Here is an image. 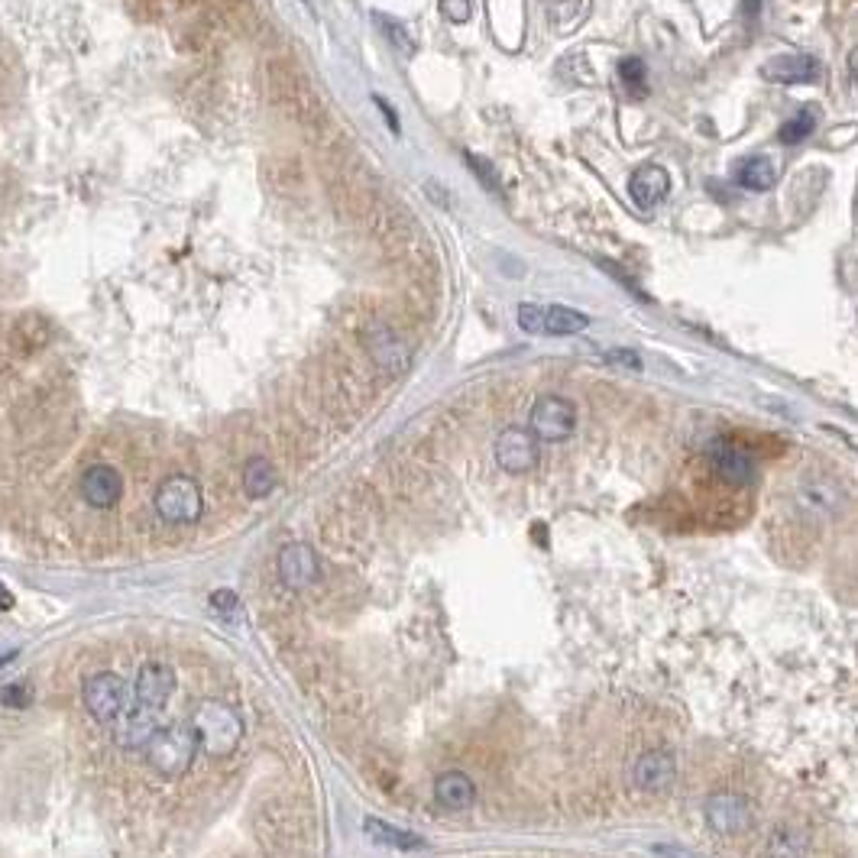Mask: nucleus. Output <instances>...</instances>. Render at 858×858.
<instances>
[{"instance_id": "473e14b6", "label": "nucleus", "mask_w": 858, "mask_h": 858, "mask_svg": "<svg viewBox=\"0 0 858 858\" xmlns=\"http://www.w3.org/2000/svg\"><path fill=\"white\" fill-rule=\"evenodd\" d=\"M849 85H852V98L858 101V46L849 52Z\"/></svg>"}, {"instance_id": "9b49d317", "label": "nucleus", "mask_w": 858, "mask_h": 858, "mask_svg": "<svg viewBox=\"0 0 858 858\" xmlns=\"http://www.w3.org/2000/svg\"><path fill=\"white\" fill-rule=\"evenodd\" d=\"M820 75L823 62L810 52H787V56H774L761 65V78L771 85H816Z\"/></svg>"}, {"instance_id": "9d476101", "label": "nucleus", "mask_w": 858, "mask_h": 858, "mask_svg": "<svg viewBox=\"0 0 858 858\" xmlns=\"http://www.w3.org/2000/svg\"><path fill=\"white\" fill-rule=\"evenodd\" d=\"M632 781L642 794H667L677 784V758L667 748H651V752L638 755Z\"/></svg>"}, {"instance_id": "0eeeda50", "label": "nucleus", "mask_w": 858, "mask_h": 858, "mask_svg": "<svg viewBox=\"0 0 858 858\" xmlns=\"http://www.w3.org/2000/svg\"><path fill=\"white\" fill-rule=\"evenodd\" d=\"M363 347L370 353V360L389 376H402L412 366V347L405 344V337L396 334L386 324H373L363 334Z\"/></svg>"}, {"instance_id": "423d86ee", "label": "nucleus", "mask_w": 858, "mask_h": 858, "mask_svg": "<svg viewBox=\"0 0 858 858\" xmlns=\"http://www.w3.org/2000/svg\"><path fill=\"white\" fill-rule=\"evenodd\" d=\"M577 431V405L564 396H541L531 405V434L538 441L561 444Z\"/></svg>"}, {"instance_id": "f03ea898", "label": "nucleus", "mask_w": 858, "mask_h": 858, "mask_svg": "<svg viewBox=\"0 0 858 858\" xmlns=\"http://www.w3.org/2000/svg\"><path fill=\"white\" fill-rule=\"evenodd\" d=\"M198 752L201 748L192 726H162L156 732V739L146 745V761L162 778H182L195 765Z\"/></svg>"}, {"instance_id": "f3484780", "label": "nucleus", "mask_w": 858, "mask_h": 858, "mask_svg": "<svg viewBox=\"0 0 858 858\" xmlns=\"http://www.w3.org/2000/svg\"><path fill=\"white\" fill-rule=\"evenodd\" d=\"M629 195L638 208H645V211L655 208V204H661L667 195H671V175H667V169L655 166V162L638 166L629 179Z\"/></svg>"}, {"instance_id": "c756f323", "label": "nucleus", "mask_w": 858, "mask_h": 858, "mask_svg": "<svg viewBox=\"0 0 858 858\" xmlns=\"http://www.w3.org/2000/svg\"><path fill=\"white\" fill-rule=\"evenodd\" d=\"M467 166L480 175V182L489 188V192H499V175H496V169L489 166L486 159H480V156H473V153H467Z\"/></svg>"}, {"instance_id": "dca6fc26", "label": "nucleus", "mask_w": 858, "mask_h": 858, "mask_svg": "<svg viewBox=\"0 0 858 858\" xmlns=\"http://www.w3.org/2000/svg\"><path fill=\"white\" fill-rule=\"evenodd\" d=\"M175 690V671L162 661H149L136 674V700L149 710H162Z\"/></svg>"}, {"instance_id": "cd10ccee", "label": "nucleus", "mask_w": 858, "mask_h": 858, "mask_svg": "<svg viewBox=\"0 0 858 858\" xmlns=\"http://www.w3.org/2000/svg\"><path fill=\"white\" fill-rule=\"evenodd\" d=\"M211 609L221 619H240V596L234 590H214L211 593Z\"/></svg>"}, {"instance_id": "f257e3e1", "label": "nucleus", "mask_w": 858, "mask_h": 858, "mask_svg": "<svg viewBox=\"0 0 858 858\" xmlns=\"http://www.w3.org/2000/svg\"><path fill=\"white\" fill-rule=\"evenodd\" d=\"M188 726L198 735V748L211 758H227L243 739V716L221 700H201Z\"/></svg>"}, {"instance_id": "72a5a7b5", "label": "nucleus", "mask_w": 858, "mask_h": 858, "mask_svg": "<svg viewBox=\"0 0 858 858\" xmlns=\"http://www.w3.org/2000/svg\"><path fill=\"white\" fill-rule=\"evenodd\" d=\"M373 101H376V107H379V111L386 114V120H389V130H392V133H399V114L392 111V107L386 104V98H373Z\"/></svg>"}, {"instance_id": "aec40b11", "label": "nucleus", "mask_w": 858, "mask_h": 858, "mask_svg": "<svg viewBox=\"0 0 858 858\" xmlns=\"http://www.w3.org/2000/svg\"><path fill=\"white\" fill-rule=\"evenodd\" d=\"M276 486H279V473L266 457L247 460V467H243V493L250 499H266Z\"/></svg>"}, {"instance_id": "1a4fd4ad", "label": "nucleus", "mask_w": 858, "mask_h": 858, "mask_svg": "<svg viewBox=\"0 0 858 858\" xmlns=\"http://www.w3.org/2000/svg\"><path fill=\"white\" fill-rule=\"evenodd\" d=\"M706 457H710V467L723 483H729V486L755 483V476H758L755 460L745 447H739L735 441H729V438L713 441L710 447H706Z\"/></svg>"}, {"instance_id": "2eb2a0df", "label": "nucleus", "mask_w": 858, "mask_h": 858, "mask_svg": "<svg viewBox=\"0 0 858 858\" xmlns=\"http://www.w3.org/2000/svg\"><path fill=\"white\" fill-rule=\"evenodd\" d=\"M124 496V476L107 463H94L81 473V499L94 509H114Z\"/></svg>"}, {"instance_id": "f8f14e48", "label": "nucleus", "mask_w": 858, "mask_h": 858, "mask_svg": "<svg viewBox=\"0 0 858 858\" xmlns=\"http://www.w3.org/2000/svg\"><path fill=\"white\" fill-rule=\"evenodd\" d=\"M279 577H282L285 587H292V590L315 587L318 577H321V561H318L315 548L305 541L285 544V548L279 551Z\"/></svg>"}, {"instance_id": "c85d7f7f", "label": "nucleus", "mask_w": 858, "mask_h": 858, "mask_svg": "<svg viewBox=\"0 0 858 858\" xmlns=\"http://www.w3.org/2000/svg\"><path fill=\"white\" fill-rule=\"evenodd\" d=\"M0 703L10 706V710H23V706L33 703V690L23 687V684H10V687L0 690Z\"/></svg>"}, {"instance_id": "412c9836", "label": "nucleus", "mask_w": 858, "mask_h": 858, "mask_svg": "<svg viewBox=\"0 0 858 858\" xmlns=\"http://www.w3.org/2000/svg\"><path fill=\"white\" fill-rule=\"evenodd\" d=\"M797 502L803 512L816 515V519H826V515H833L839 509V489L829 483H807V486H800Z\"/></svg>"}, {"instance_id": "2f4dec72", "label": "nucleus", "mask_w": 858, "mask_h": 858, "mask_svg": "<svg viewBox=\"0 0 858 858\" xmlns=\"http://www.w3.org/2000/svg\"><path fill=\"white\" fill-rule=\"evenodd\" d=\"M606 360L619 363V366H632V370H642V357H638L635 350H609Z\"/></svg>"}, {"instance_id": "5701e85b", "label": "nucleus", "mask_w": 858, "mask_h": 858, "mask_svg": "<svg viewBox=\"0 0 858 858\" xmlns=\"http://www.w3.org/2000/svg\"><path fill=\"white\" fill-rule=\"evenodd\" d=\"M366 833H370L373 842H379V846H392V849H402V852H412V849H425V839L408 833V829H399L392 823H383V820H366Z\"/></svg>"}, {"instance_id": "a211bd4d", "label": "nucleus", "mask_w": 858, "mask_h": 858, "mask_svg": "<svg viewBox=\"0 0 858 858\" xmlns=\"http://www.w3.org/2000/svg\"><path fill=\"white\" fill-rule=\"evenodd\" d=\"M434 800L438 807L451 810V813H463L476 803V784L470 774L463 771H444L438 781H434Z\"/></svg>"}, {"instance_id": "39448f33", "label": "nucleus", "mask_w": 858, "mask_h": 858, "mask_svg": "<svg viewBox=\"0 0 858 858\" xmlns=\"http://www.w3.org/2000/svg\"><path fill=\"white\" fill-rule=\"evenodd\" d=\"M81 700H85V710L98 719V723H117V719L127 713L124 677L114 671L91 674L85 680V690H81Z\"/></svg>"}, {"instance_id": "b1692460", "label": "nucleus", "mask_w": 858, "mask_h": 858, "mask_svg": "<svg viewBox=\"0 0 858 858\" xmlns=\"http://www.w3.org/2000/svg\"><path fill=\"white\" fill-rule=\"evenodd\" d=\"M816 124H820V111H816V107H800L791 120H784V127L778 130V140L784 146H797L803 140H810Z\"/></svg>"}, {"instance_id": "7c9ffc66", "label": "nucleus", "mask_w": 858, "mask_h": 858, "mask_svg": "<svg viewBox=\"0 0 858 858\" xmlns=\"http://www.w3.org/2000/svg\"><path fill=\"white\" fill-rule=\"evenodd\" d=\"M441 10L451 23H467L470 13H473L470 0H441Z\"/></svg>"}, {"instance_id": "bb28decb", "label": "nucleus", "mask_w": 858, "mask_h": 858, "mask_svg": "<svg viewBox=\"0 0 858 858\" xmlns=\"http://www.w3.org/2000/svg\"><path fill=\"white\" fill-rule=\"evenodd\" d=\"M376 20H379V26H383V33L392 39V43H396V49H402L405 56H412V52H415V39L402 30V23L392 20V17H383V13H376Z\"/></svg>"}, {"instance_id": "4468645a", "label": "nucleus", "mask_w": 858, "mask_h": 858, "mask_svg": "<svg viewBox=\"0 0 858 858\" xmlns=\"http://www.w3.org/2000/svg\"><path fill=\"white\" fill-rule=\"evenodd\" d=\"M162 710H149V706H133L124 716L114 723V742L127 752H140L149 742L156 739V732L162 729L159 723Z\"/></svg>"}, {"instance_id": "393cba45", "label": "nucleus", "mask_w": 858, "mask_h": 858, "mask_svg": "<svg viewBox=\"0 0 858 858\" xmlns=\"http://www.w3.org/2000/svg\"><path fill=\"white\" fill-rule=\"evenodd\" d=\"M587 13H590V0H551V7H548V17L557 23L561 33H570L574 26H580L587 20Z\"/></svg>"}, {"instance_id": "20e7f679", "label": "nucleus", "mask_w": 858, "mask_h": 858, "mask_svg": "<svg viewBox=\"0 0 858 858\" xmlns=\"http://www.w3.org/2000/svg\"><path fill=\"white\" fill-rule=\"evenodd\" d=\"M515 321H519V328L525 334H541V337H574L590 328V318L577 308L535 305V302H522Z\"/></svg>"}, {"instance_id": "ddd939ff", "label": "nucleus", "mask_w": 858, "mask_h": 858, "mask_svg": "<svg viewBox=\"0 0 858 858\" xmlns=\"http://www.w3.org/2000/svg\"><path fill=\"white\" fill-rule=\"evenodd\" d=\"M496 463L506 473H528L538 463V438L525 428H506L496 438Z\"/></svg>"}, {"instance_id": "6ab92c4d", "label": "nucleus", "mask_w": 858, "mask_h": 858, "mask_svg": "<svg viewBox=\"0 0 858 858\" xmlns=\"http://www.w3.org/2000/svg\"><path fill=\"white\" fill-rule=\"evenodd\" d=\"M732 179L745 192H771L778 185V169L768 156H745L732 166Z\"/></svg>"}, {"instance_id": "7ed1b4c3", "label": "nucleus", "mask_w": 858, "mask_h": 858, "mask_svg": "<svg viewBox=\"0 0 858 858\" xmlns=\"http://www.w3.org/2000/svg\"><path fill=\"white\" fill-rule=\"evenodd\" d=\"M156 512H159V519L169 525H195L204 515L201 486L185 473H175L169 480H162V486L156 489Z\"/></svg>"}, {"instance_id": "f704fd0d", "label": "nucleus", "mask_w": 858, "mask_h": 858, "mask_svg": "<svg viewBox=\"0 0 858 858\" xmlns=\"http://www.w3.org/2000/svg\"><path fill=\"white\" fill-rule=\"evenodd\" d=\"M10 606H13V596H10L4 587H0V612H4V609H10Z\"/></svg>"}, {"instance_id": "4be33fe9", "label": "nucleus", "mask_w": 858, "mask_h": 858, "mask_svg": "<svg viewBox=\"0 0 858 858\" xmlns=\"http://www.w3.org/2000/svg\"><path fill=\"white\" fill-rule=\"evenodd\" d=\"M768 855L771 858H807L810 836L797 826H778L768 836Z\"/></svg>"}, {"instance_id": "a878e982", "label": "nucleus", "mask_w": 858, "mask_h": 858, "mask_svg": "<svg viewBox=\"0 0 858 858\" xmlns=\"http://www.w3.org/2000/svg\"><path fill=\"white\" fill-rule=\"evenodd\" d=\"M619 81H622V88L629 91V98L642 101L648 94V68H645V62L638 56L622 59L619 62Z\"/></svg>"}, {"instance_id": "6e6552de", "label": "nucleus", "mask_w": 858, "mask_h": 858, "mask_svg": "<svg viewBox=\"0 0 858 858\" xmlns=\"http://www.w3.org/2000/svg\"><path fill=\"white\" fill-rule=\"evenodd\" d=\"M706 823L716 836H742L752 829V803H748L742 794L732 791H719L706 800Z\"/></svg>"}]
</instances>
